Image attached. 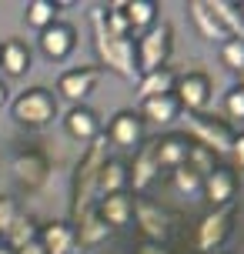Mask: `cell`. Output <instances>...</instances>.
I'll list each match as a JSON object with an SVG mask.
<instances>
[{
  "instance_id": "obj_25",
  "label": "cell",
  "mask_w": 244,
  "mask_h": 254,
  "mask_svg": "<svg viewBox=\"0 0 244 254\" xmlns=\"http://www.w3.org/2000/svg\"><path fill=\"white\" fill-rule=\"evenodd\" d=\"M107 234H111V228H107V224H104L94 211L80 217V221H77V231H74V238H77L84 248H97L101 241H107Z\"/></svg>"
},
{
  "instance_id": "obj_39",
  "label": "cell",
  "mask_w": 244,
  "mask_h": 254,
  "mask_svg": "<svg viewBox=\"0 0 244 254\" xmlns=\"http://www.w3.org/2000/svg\"><path fill=\"white\" fill-rule=\"evenodd\" d=\"M214 254H221V251H214Z\"/></svg>"
},
{
  "instance_id": "obj_27",
  "label": "cell",
  "mask_w": 244,
  "mask_h": 254,
  "mask_svg": "<svg viewBox=\"0 0 244 254\" xmlns=\"http://www.w3.org/2000/svg\"><path fill=\"white\" fill-rule=\"evenodd\" d=\"M27 24L37 27V30H47L51 24H57V7L51 0H30L27 3Z\"/></svg>"
},
{
  "instance_id": "obj_31",
  "label": "cell",
  "mask_w": 244,
  "mask_h": 254,
  "mask_svg": "<svg viewBox=\"0 0 244 254\" xmlns=\"http://www.w3.org/2000/svg\"><path fill=\"white\" fill-rule=\"evenodd\" d=\"M221 61L228 64L231 70L241 74V70H244V40H238V37L224 40V47H221Z\"/></svg>"
},
{
  "instance_id": "obj_34",
  "label": "cell",
  "mask_w": 244,
  "mask_h": 254,
  "mask_svg": "<svg viewBox=\"0 0 244 254\" xmlns=\"http://www.w3.org/2000/svg\"><path fill=\"white\" fill-rule=\"evenodd\" d=\"M231 154L241 161V167H244V137H234V147H231Z\"/></svg>"
},
{
  "instance_id": "obj_7",
  "label": "cell",
  "mask_w": 244,
  "mask_h": 254,
  "mask_svg": "<svg viewBox=\"0 0 244 254\" xmlns=\"http://www.w3.org/2000/svg\"><path fill=\"white\" fill-rule=\"evenodd\" d=\"M174 97H178V104L187 114H201L207 104H211V77L201 74V70H191V74L178 77Z\"/></svg>"
},
{
  "instance_id": "obj_6",
  "label": "cell",
  "mask_w": 244,
  "mask_h": 254,
  "mask_svg": "<svg viewBox=\"0 0 244 254\" xmlns=\"http://www.w3.org/2000/svg\"><path fill=\"white\" fill-rule=\"evenodd\" d=\"M234 228V207L231 204H224V207H214L211 214L197 224V248L201 251H218L221 244L228 241V234Z\"/></svg>"
},
{
  "instance_id": "obj_17",
  "label": "cell",
  "mask_w": 244,
  "mask_h": 254,
  "mask_svg": "<svg viewBox=\"0 0 244 254\" xmlns=\"http://www.w3.org/2000/svg\"><path fill=\"white\" fill-rule=\"evenodd\" d=\"M64 127H67V134H70L74 140H80V144H87V140H94L97 134H101L97 114H94L90 107H74V111L64 117Z\"/></svg>"
},
{
  "instance_id": "obj_13",
  "label": "cell",
  "mask_w": 244,
  "mask_h": 254,
  "mask_svg": "<svg viewBox=\"0 0 244 254\" xmlns=\"http://www.w3.org/2000/svg\"><path fill=\"white\" fill-rule=\"evenodd\" d=\"M107 134H111V140L121 144V147H134V144H141V137H144L141 117L134 114V111H117L114 121H111V127H107Z\"/></svg>"
},
{
  "instance_id": "obj_12",
  "label": "cell",
  "mask_w": 244,
  "mask_h": 254,
  "mask_svg": "<svg viewBox=\"0 0 244 254\" xmlns=\"http://www.w3.org/2000/svg\"><path fill=\"white\" fill-rule=\"evenodd\" d=\"M97 77H101L97 67H77V70H67V74L57 80V90L64 94L67 101H84L90 90H94Z\"/></svg>"
},
{
  "instance_id": "obj_19",
  "label": "cell",
  "mask_w": 244,
  "mask_h": 254,
  "mask_svg": "<svg viewBox=\"0 0 244 254\" xmlns=\"http://www.w3.org/2000/svg\"><path fill=\"white\" fill-rule=\"evenodd\" d=\"M127 184H130V171L124 161H107L101 167V178H97L101 197H107V194H127Z\"/></svg>"
},
{
  "instance_id": "obj_28",
  "label": "cell",
  "mask_w": 244,
  "mask_h": 254,
  "mask_svg": "<svg viewBox=\"0 0 244 254\" xmlns=\"http://www.w3.org/2000/svg\"><path fill=\"white\" fill-rule=\"evenodd\" d=\"M30 241H37V228H34V221H27V217H17V221H13V228L7 231V248L17 254L20 248H27Z\"/></svg>"
},
{
  "instance_id": "obj_9",
  "label": "cell",
  "mask_w": 244,
  "mask_h": 254,
  "mask_svg": "<svg viewBox=\"0 0 244 254\" xmlns=\"http://www.w3.org/2000/svg\"><path fill=\"white\" fill-rule=\"evenodd\" d=\"M194 140L187 134H167V137L154 140V154H157V164L167 167V171H178V167L187 164V154H191Z\"/></svg>"
},
{
  "instance_id": "obj_14",
  "label": "cell",
  "mask_w": 244,
  "mask_h": 254,
  "mask_svg": "<svg viewBox=\"0 0 244 254\" xmlns=\"http://www.w3.org/2000/svg\"><path fill=\"white\" fill-rule=\"evenodd\" d=\"M234 188H238V181H234L231 171H228V167H214V171L204 178V188H201V194H204V197L214 204V207H224V204L234 197Z\"/></svg>"
},
{
  "instance_id": "obj_4",
  "label": "cell",
  "mask_w": 244,
  "mask_h": 254,
  "mask_svg": "<svg viewBox=\"0 0 244 254\" xmlns=\"http://www.w3.org/2000/svg\"><path fill=\"white\" fill-rule=\"evenodd\" d=\"M171 44H174V30H171V24H161V27L154 24L151 30H144L141 44L134 47V51H137V70L151 74V70H161V67H167Z\"/></svg>"
},
{
  "instance_id": "obj_2",
  "label": "cell",
  "mask_w": 244,
  "mask_h": 254,
  "mask_svg": "<svg viewBox=\"0 0 244 254\" xmlns=\"http://www.w3.org/2000/svg\"><path fill=\"white\" fill-rule=\"evenodd\" d=\"M94 44H97V54L101 61L121 77H134L137 74V51H134V40L130 37H114L104 30V7H94Z\"/></svg>"
},
{
  "instance_id": "obj_18",
  "label": "cell",
  "mask_w": 244,
  "mask_h": 254,
  "mask_svg": "<svg viewBox=\"0 0 244 254\" xmlns=\"http://www.w3.org/2000/svg\"><path fill=\"white\" fill-rule=\"evenodd\" d=\"M40 248L47 254H67L74 244H77V238H74V228L70 224H61V221H54V224H47V228L37 234Z\"/></svg>"
},
{
  "instance_id": "obj_38",
  "label": "cell",
  "mask_w": 244,
  "mask_h": 254,
  "mask_svg": "<svg viewBox=\"0 0 244 254\" xmlns=\"http://www.w3.org/2000/svg\"><path fill=\"white\" fill-rule=\"evenodd\" d=\"M0 254H13V251H10V248H0Z\"/></svg>"
},
{
  "instance_id": "obj_37",
  "label": "cell",
  "mask_w": 244,
  "mask_h": 254,
  "mask_svg": "<svg viewBox=\"0 0 244 254\" xmlns=\"http://www.w3.org/2000/svg\"><path fill=\"white\" fill-rule=\"evenodd\" d=\"M3 104H7V84L0 80V107H3Z\"/></svg>"
},
{
  "instance_id": "obj_33",
  "label": "cell",
  "mask_w": 244,
  "mask_h": 254,
  "mask_svg": "<svg viewBox=\"0 0 244 254\" xmlns=\"http://www.w3.org/2000/svg\"><path fill=\"white\" fill-rule=\"evenodd\" d=\"M224 111H228V117L244 121V87L228 90V97H224Z\"/></svg>"
},
{
  "instance_id": "obj_35",
  "label": "cell",
  "mask_w": 244,
  "mask_h": 254,
  "mask_svg": "<svg viewBox=\"0 0 244 254\" xmlns=\"http://www.w3.org/2000/svg\"><path fill=\"white\" fill-rule=\"evenodd\" d=\"M137 254H174V251H164L157 244H144V248H137Z\"/></svg>"
},
{
  "instance_id": "obj_11",
  "label": "cell",
  "mask_w": 244,
  "mask_h": 254,
  "mask_svg": "<svg viewBox=\"0 0 244 254\" xmlns=\"http://www.w3.org/2000/svg\"><path fill=\"white\" fill-rule=\"evenodd\" d=\"M74 44H77V34L70 24H51L47 30H40V51L51 61H64L74 51Z\"/></svg>"
},
{
  "instance_id": "obj_36",
  "label": "cell",
  "mask_w": 244,
  "mask_h": 254,
  "mask_svg": "<svg viewBox=\"0 0 244 254\" xmlns=\"http://www.w3.org/2000/svg\"><path fill=\"white\" fill-rule=\"evenodd\" d=\"M17 254H47V251L40 248V241H30V244H27V248H20V251H17Z\"/></svg>"
},
{
  "instance_id": "obj_23",
  "label": "cell",
  "mask_w": 244,
  "mask_h": 254,
  "mask_svg": "<svg viewBox=\"0 0 244 254\" xmlns=\"http://www.w3.org/2000/svg\"><path fill=\"white\" fill-rule=\"evenodd\" d=\"M174 84H178V77L171 67H161V70H151V74L141 77V97H164V94H174Z\"/></svg>"
},
{
  "instance_id": "obj_8",
  "label": "cell",
  "mask_w": 244,
  "mask_h": 254,
  "mask_svg": "<svg viewBox=\"0 0 244 254\" xmlns=\"http://www.w3.org/2000/svg\"><path fill=\"white\" fill-rule=\"evenodd\" d=\"M134 217H137V228H141V234L147 238L151 244H161L167 241V234H171V221L174 217L167 214L161 204H154V201H134Z\"/></svg>"
},
{
  "instance_id": "obj_1",
  "label": "cell",
  "mask_w": 244,
  "mask_h": 254,
  "mask_svg": "<svg viewBox=\"0 0 244 254\" xmlns=\"http://www.w3.org/2000/svg\"><path fill=\"white\" fill-rule=\"evenodd\" d=\"M107 164V137L90 140L84 161L77 164V188H74V221H80L84 214L94 211V194H97V178H101V167Z\"/></svg>"
},
{
  "instance_id": "obj_21",
  "label": "cell",
  "mask_w": 244,
  "mask_h": 254,
  "mask_svg": "<svg viewBox=\"0 0 244 254\" xmlns=\"http://www.w3.org/2000/svg\"><path fill=\"white\" fill-rule=\"evenodd\" d=\"M187 10H191V20L197 24V30H201V37H207V40H231L228 34H224V27L214 20V13H211V7H207V0H191Z\"/></svg>"
},
{
  "instance_id": "obj_32",
  "label": "cell",
  "mask_w": 244,
  "mask_h": 254,
  "mask_svg": "<svg viewBox=\"0 0 244 254\" xmlns=\"http://www.w3.org/2000/svg\"><path fill=\"white\" fill-rule=\"evenodd\" d=\"M20 217V211H17V201L13 197H0V234H7V231L13 228V221Z\"/></svg>"
},
{
  "instance_id": "obj_5",
  "label": "cell",
  "mask_w": 244,
  "mask_h": 254,
  "mask_svg": "<svg viewBox=\"0 0 244 254\" xmlns=\"http://www.w3.org/2000/svg\"><path fill=\"white\" fill-rule=\"evenodd\" d=\"M13 117L27 127H44L57 117V101L47 87H30L13 101Z\"/></svg>"
},
{
  "instance_id": "obj_22",
  "label": "cell",
  "mask_w": 244,
  "mask_h": 254,
  "mask_svg": "<svg viewBox=\"0 0 244 254\" xmlns=\"http://www.w3.org/2000/svg\"><path fill=\"white\" fill-rule=\"evenodd\" d=\"M0 67L10 77L27 74V67H30V47L20 44V40H7V44L0 47Z\"/></svg>"
},
{
  "instance_id": "obj_16",
  "label": "cell",
  "mask_w": 244,
  "mask_h": 254,
  "mask_svg": "<svg viewBox=\"0 0 244 254\" xmlns=\"http://www.w3.org/2000/svg\"><path fill=\"white\" fill-rule=\"evenodd\" d=\"M13 178L20 181L27 190H34V188H40L44 184V178H47V161L40 157L37 151H27V154H20L17 161H13Z\"/></svg>"
},
{
  "instance_id": "obj_15",
  "label": "cell",
  "mask_w": 244,
  "mask_h": 254,
  "mask_svg": "<svg viewBox=\"0 0 244 254\" xmlns=\"http://www.w3.org/2000/svg\"><path fill=\"white\" fill-rule=\"evenodd\" d=\"M207 7L214 13V20L224 27L228 37L244 40V7L241 3H234V0H207Z\"/></svg>"
},
{
  "instance_id": "obj_24",
  "label": "cell",
  "mask_w": 244,
  "mask_h": 254,
  "mask_svg": "<svg viewBox=\"0 0 244 254\" xmlns=\"http://www.w3.org/2000/svg\"><path fill=\"white\" fill-rule=\"evenodd\" d=\"M181 111V104L174 94H164V97H147V101L141 104V114L147 117V121H154V124H167V121H174Z\"/></svg>"
},
{
  "instance_id": "obj_26",
  "label": "cell",
  "mask_w": 244,
  "mask_h": 254,
  "mask_svg": "<svg viewBox=\"0 0 244 254\" xmlns=\"http://www.w3.org/2000/svg\"><path fill=\"white\" fill-rule=\"evenodd\" d=\"M124 13H127L130 30H151L157 20V3L154 0H127Z\"/></svg>"
},
{
  "instance_id": "obj_10",
  "label": "cell",
  "mask_w": 244,
  "mask_h": 254,
  "mask_svg": "<svg viewBox=\"0 0 244 254\" xmlns=\"http://www.w3.org/2000/svg\"><path fill=\"white\" fill-rule=\"evenodd\" d=\"M94 214L101 217L107 228H124L134 217V197L130 194H107L94 204Z\"/></svg>"
},
{
  "instance_id": "obj_29",
  "label": "cell",
  "mask_w": 244,
  "mask_h": 254,
  "mask_svg": "<svg viewBox=\"0 0 244 254\" xmlns=\"http://www.w3.org/2000/svg\"><path fill=\"white\" fill-rule=\"evenodd\" d=\"M171 174H174V188H178L181 194H201V188H204V178H201L197 171H191L187 164L178 167V171H171Z\"/></svg>"
},
{
  "instance_id": "obj_3",
  "label": "cell",
  "mask_w": 244,
  "mask_h": 254,
  "mask_svg": "<svg viewBox=\"0 0 244 254\" xmlns=\"http://www.w3.org/2000/svg\"><path fill=\"white\" fill-rule=\"evenodd\" d=\"M187 134L194 137V144L207 147L211 154H231L234 147V130L218 117L207 114H187Z\"/></svg>"
},
{
  "instance_id": "obj_30",
  "label": "cell",
  "mask_w": 244,
  "mask_h": 254,
  "mask_svg": "<svg viewBox=\"0 0 244 254\" xmlns=\"http://www.w3.org/2000/svg\"><path fill=\"white\" fill-rule=\"evenodd\" d=\"M187 167H191V171H197L201 178H207V174L214 171V154L207 151V147H201V144H191V154H187Z\"/></svg>"
},
{
  "instance_id": "obj_20",
  "label": "cell",
  "mask_w": 244,
  "mask_h": 254,
  "mask_svg": "<svg viewBox=\"0 0 244 254\" xmlns=\"http://www.w3.org/2000/svg\"><path fill=\"white\" fill-rule=\"evenodd\" d=\"M161 174V164H157V154H154V144H144L141 154L134 157V171H130V184L134 190H144L151 181Z\"/></svg>"
}]
</instances>
